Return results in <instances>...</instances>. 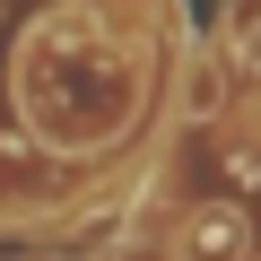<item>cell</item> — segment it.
Here are the masks:
<instances>
[{
    "label": "cell",
    "instance_id": "cell-1",
    "mask_svg": "<svg viewBox=\"0 0 261 261\" xmlns=\"http://www.w3.org/2000/svg\"><path fill=\"white\" fill-rule=\"evenodd\" d=\"M174 252H183V261H235V252H244V209H235V200H200V209L183 218Z\"/></svg>",
    "mask_w": 261,
    "mask_h": 261
},
{
    "label": "cell",
    "instance_id": "cell-2",
    "mask_svg": "<svg viewBox=\"0 0 261 261\" xmlns=\"http://www.w3.org/2000/svg\"><path fill=\"white\" fill-rule=\"evenodd\" d=\"M235 53L261 61V0H244V9H235Z\"/></svg>",
    "mask_w": 261,
    "mask_h": 261
}]
</instances>
